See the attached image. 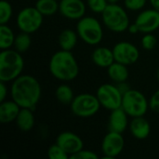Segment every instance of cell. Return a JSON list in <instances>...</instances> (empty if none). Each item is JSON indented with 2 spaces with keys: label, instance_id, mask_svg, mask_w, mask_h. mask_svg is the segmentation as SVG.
Returning a JSON list of instances; mask_svg holds the SVG:
<instances>
[{
  "label": "cell",
  "instance_id": "cell-1",
  "mask_svg": "<svg viewBox=\"0 0 159 159\" xmlns=\"http://www.w3.org/2000/svg\"><path fill=\"white\" fill-rule=\"evenodd\" d=\"M11 99L20 108L34 110L41 98V86L37 79L29 75H20L12 81Z\"/></svg>",
  "mask_w": 159,
  "mask_h": 159
},
{
  "label": "cell",
  "instance_id": "cell-2",
  "mask_svg": "<svg viewBox=\"0 0 159 159\" xmlns=\"http://www.w3.org/2000/svg\"><path fill=\"white\" fill-rule=\"evenodd\" d=\"M50 74L58 80L72 81L79 73L78 63L71 51L61 49L55 52L48 64Z\"/></svg>",
  "mask_w": 159,
  "mask_h": 159
},
{
  "label": "cell",
  "instance_id": "cell-3",
  "mask_svg": "<svg viewBox=\"0 0 159 159\" xmlns=\"http://www.w3.org/2000/svg\"><path fill=\"white\" fill-rule=\"evenodd\" d=\"M24 61L16 49H4L0 52V81L11 82L19 77L23 70Z\"/></svg>",
  "mask_w": 159,
  "mask_h": 159
},
{
  "label": "cell",
  "instance_id": "cell-4",
  "mask_svg": "<svg viewBox=\"0 0 159 159\" xmlns=\"http://www.w3.org/2000/svg\"><path fill=\"white\" fill-rule=\"evenodd\" d=\"M102 16L104 25L115 33L125 32L130 24L127 11L117 4H109Z\"/></svg>",
  "mask_w": 159,
  "mask_h": 159
},
{
  "label": "cell",
  "instance_id": "cell-5",
  "mask_svg": "<svg viewBox=\"0 0 159 159\" xmlns=\"http://www.w3.org/2000/svg\"><path fill=\"white\" fill-rule=\"evenodd\" d=\"M78 36L88 45L95 46L101 43L103 37V31L100 21L94 17H83L76 24Z\"/></svg>",
  "mask_w": 159,
  "mask_h": 159
},
{
  "label": "cell",
  "instance_id": "cell-6",
  "mask_svg": "<svg viewBox=\"0 0 159 159\" xmlns=\"http://www.w3.org/2000/svg\"><path fill=\"white\" fill-rule=\"evenodd\" d=\"M121 107L129 116H143L149 108V102L141 91L130 89L123 94Z\"/></svg>",
  "mask_w": 159,
  "mask_h": 159
},
{
  "label": "cell",
  "instance_id": "cell-7",
  "mask_svg": "<svg viewBox=\"0 0 159 159\" xmlns=\"http://www.w3.org/2000/svg\"><path fill=\"white\" fill-rule=\"evenodd\" d=\"M70 105L72 113L82 118L93 116L102 106L97 96L89 93H82L75 96Z\"/></svg>",
  "mask_w": 159,
  "mask_h": 159
},
{
  "label": "cell",
  "instance_id": "cell-8",
  "mask_svg": "<svg viewBox=\"0 0 159 159\" xmlns=\"http://www.w3.org/2000/svg\"><path fill=\"white\" fill-rule=\"evenodd\" d=\"M43 23V15L35 7L22 8L17 15V25L20 32L33 34L36 32Z\"/></svg>",
  "mask_w": 159,
  "mask_h": 159
},
{
  "label": "cell",
  "instance_id": "cell-9",
  "mask_svg": "<svg viewBox=\"0 0 159 159\" xmlns=\"http://www.w3.org/2000/svg\"><path fill=\"white\" fill-rule=\"evenodd\" d=\"M96 96L101 105L107 110L112 111L121 107L123 94L116 85L109 83L101 85L97 89Z\"/></svg>",
  "mask_w": 159,
  "mask_h": 159
},
{
  "label": "cell",
  "instance_id": "cell-10",
  "mask_svg": "<svg viewBox=\"0 0 159 159\" xmlns=\"http://www.w3.org/2000/svg\"><path fill=\"white\" fill-rule=\"evenodd\" d=\"M115 61L120 62L127 66L135 63L140 57V52L137 47L129 42H118L113 48Z\"/></svg>",
  "mask_w": 159,
  "mask_h": 159
},
{
  "label": "cell",
  "instance_id": "cell-11",
  "mask_svg": "<svg viewBox=\"0 0 159 159\" xmlns=\"http://www.w3.org/2000/svg\"><path fill=\"white\" fill-rule=\"evenodd\" d=\"M125 145V141L122 133L109 131L103 138L102 143V151L104 155L103 158L113 159L118 157Z\"/></svg>",
  "mask_w": 159,
  "mask_h": 159
},
{
  "label": "cell",
  "instance_id": "cell-12",
  "mask_svg": "<svg viewBox=\"0 0 159 159\" xmlns=\"http://www.w3.org/2000/svg\"><path fill=\"white\" fill-rule=\"evenodd\" d=\"M135 23L140 32L144 34L153 33L159 28V11L155 8L142 11L136 18Z\"/></svg>",
  "mask_w": 159,
  "mask_h": 159
},
{
  "label": "cell",
  "instance_id": "cell-13",
  "mask_svg": "<svg viewBox=\"0 0 159 159\" xmlns=\"http://www.w3.org/2000/svg\"><path fill=\"white\" fill-rule=\"evenodd\" d=\"M56 143L60 145L67 155H69V158L72 155L82 150L84 147L82 139L78 135L70 131H63L60 133L56 139Z\"/></svg>",
  "mask_w": 159,
  "mask_h": 159
},
{
  "label": "cell",
  "instance_id": "cell-14",
  "mask_svg": "<svg viewBox=\"0 0 159 159\" xmlns=\"http://www.w3.org/2000/svg\"><path fill=\"white\" fill-rule=\"evenodd\" d=\"M59 11L69 20H80L85 16L86 5L82 0H61Z\"/></svg>",
  "mask_w": 159,
  "mask_h": 159
},
{
  "label": "cell",
  "instance_id": "cell-15",
  "mask_svg": "<svg viewBox=\"0 0 159 159\" xmlns=\"http://www.w3.org/2000/svg\"><path fill=\"white\" fill-rule=\"evenodd\" d=\"M128 116V114L122 107L112 110L109 116V130L123 133L129 126Z\"/></svg>",
  "mask_w": 159,
  "mask_h": 159
},
{
  "label": "cell",
  "instance_id": "cell-16",
  "mask_svg": "<svg viewBox=\"0 0 159 159\" xmlns=\"http://www.w3.org/2000/svg\"><path fill=\"white\" fill-rule=\"evenodd\" d=\"M129 130L134 138L144 140L151 132V126L143 116L132 117V120L129 123Z\"/></svg>",
  "mask_w": 159,
  "mask_h": 159
},
{
  "label": "cell",
  "instance_id": "cell-17",
  "mask_svg": "<svg viewBox=\"0 0 159 159\" xmlns=\"http://www.w3.org/2000/svg\"><path fill=\"white\" fill-rule=\"evenodd\" d=\"M20 111V105L13 100L2 102L0 103V122L2 124H9L16 121Z\"/></svg>",
  "mask_w": 159,
  "mask_h": 159
},
{
  "label": "cell",
  "instance_id": "cell-18",
  "mask_svg": "<svg viewBox=\"0 0 159 159\" xmlns=\"http://www.w3.org/2000/svg\"><path fill=\"white\" fill-rule=\"evenodd\" d=\"M91 58L94 64L101 68H108L113 62H115L113 49H110L106 47L95 48L92 52Z\"/></svg>",
  "mask_w": 159,
  "mask_h": 159
},
{
  "label": "cell",
  "instance_id": "cell-19",
  "mask_svg": "<svg viewBox=\"0 0 159 159\" xmlns=\"http://www.w3.org/2000/svg\"><path fill=\"white\" fill-rule=\"evenodd\" d=\"M16 124L20 130L23 132L30 131L34 125L33 110L29 108H20V111L16 118Z\"/></svg>",
  "mask_w": 159,
  "mask_h": 159
},
{
  "label": "cell",
  "instance_id": "cell-20",
  "mask_svg": "<svg viewBox=\"0 0 159 159\" xmlns=\"http://www.w3.org/2000/svg\"><path fill=\"white\" fill-rule=\"evenodd\" d=\"M107 74L111 80L116 83H121L127 81L129 78L128 66L120 62L115 61L107 68Z\"/></svg>",
  "mask_w": 159,
  "mask_h": 159
},
{
  "label": "cell",
  "instance_id": "cell-21",
  "mask_svg": "<svg viewBox=\"0 0 159 159\" xmlns=\"http://www.w3.org/2000/svg\"><path fill=\"white\" fill-rule=\"evenodd\" d=\"M77 32H75L72 29L63 30L59 35V45L63 50L71 51L77 43Z\"/></svg>",
  "mask_w": 159,
  "mask_h": 159
},
{
  "label": "cell",
  "instance_id": "cell-22",
  "mask_svg": "<svg viewBox=\"0 0 159 159\" xmlns=\"http://www.w3.org/2000/svg\"><path fill=\"white\" fill-rule=\"evenodd\" d=\"M15 34L10 27L6 24L0 25V48L1 50L8 49L14 46Z\"/></svg>",
  "mask_w": 159,
  "mask_h": 159
},
{
  "label": "cell",
  "instance_id": "cell-23",
  "mask_svg": "<svg viewBox=\"0 0 159 159\" xmlns=\"http://www.w3.org/2000/svg\"><path fill=\"white\" fill-rule=\"evenodd\" d=\"M34 7L43 16H51L59 11L60 3L57 0H37Z\"/></svg>",
  "mask_w": 159,
  "mask_h": 159
},
{
  "label": "cell",
  "instance_id": "cell-24",
  "mask_svg": "<svg viewBox=\"0 0 159 159\" xmlns=\"http://www.w3.org/2000/svg\"><path fill=\"white\" fill-rule=\"evenodd\" d=\"M57 100L62 104H71L75 96L73 89L65 84L60 85L55 92Z\"/></svg>",
  "mask_w": 159,
  "mask_h": 159
},
{
  "label": "cell",
  "instance_id": "cell-25",
  "mask_svg": "<svg viewBox=\"0 0 159 159\" xmlns=\"http://www.w3.org/2000/svg\"><path fill=\"white\" fill-rule=\"evenodd\" d=\"M31 43H32V39H31L30 34L21 32L15 37L14 47L17 51H19L20 53H22L29 49Z\"/></svg>",
  "mask_w": 159,
  "mask_h": 159
},
{
  "label": "cell",
  "instance_id": "cell-26",
  "mask_svg": "<svg viewBox=\"0 0 159 159\" xmlns=\"http://www.w3.org/2000/svg\"><path fill=\"white\" fill-rule=\"evenodd\" d=\"M12 17V7L9 2L1 0L0 2V24H7Z\"/></svg>",
  "mask_w": 159,
  "mask_h": 159
},
{
  "label": "cell",
  "instance_id": "cell-27",
  "mask_svg": "<svg viewBox=\"0 0 159 159\" xmlns=\"http://www.w3.org/2000/svg\"><path fill=\"white\" fill-rule=\"evenodd\" d=\"M48 157L49 159H67L69 158V155L65 153V151L57 143L49 146L48 150Z\"/></svg>",
  "mask_w": 159,
  "mask_h": 159
},
{
  "label": "cell",
  "instance_id": "cell-28",
  "mask_svg": "<svg viewBox=\"0 0 159 159\" xmlns=\"http://www.w3.org/2000/svg\"><path fill=\"white\" fill-rule=\"evenodd\" d=\"M88 6L94 13H102L109 5L107 0H87Z\"/></svg>",
  "mask_w": 159,
  "mask_h": 159
},
{
  "label": "cell",
  "instance_id": "cell-29",
  "mask_svg": "<svg viewBox=\"0 0 159 159\" xmlns=\"http://www.w3.org/2000/svg\"><path fill=\"white\" fill-rule=\"evenodd\" d=\"M157 44V37L154 34H152L151 33L145 34L142 38V47H143V48H144L146 50L154 49L156 48Z\"/></svg>",
  "mask_w": 159,
  "mask_h": 159
},
{
  "label": "cell",
  "instance_id": "cell-30",
  "mask_svg": "<svg viewBox=\"0 0 159 159\" xmlns=\"http://www.w3.org/2000/svg\"><path fill=\"white\" fill-rule=\"evenodd\" d=\"M98 157H99L96 153L93 151L85 150L84 148L70 157L71 159H98Z\"/></svg>",
  "mask_w": 159,
  "mask_h": 159
},
{
  "label": "cell",
  "instance_id": "cell-31",
  "mask_svg": "<svg viewBox=\"0 0 159 159\" xmlns=\"http://www.w3.org/2000/svg\"><path fill=\"white\" fill-rule=\"evenodd\" d=\"M146 0H125V7L129 10L136 11L144 7Z\"/></svg>",
  "mask_w": 159,
  "mask_h": 159
},
{
  "label": "cell",
  "instance_id": "cell-32",
  "mask_svg": "<svg viewBox=\"0 0 159 159\" xmlns=\"http://www.w3.org/2000/svg\"><path fill=\"white\" fill-rule=\"evenodd\" d=\"M149 107L152 111L159 114V89L152 95L149 101Z\"/></svg>",
  "mask_w": 159,
  "mask_h": 159
},
{
  "label": "cell",
  "instance_id": "cell-33",
  "mask_svg": "<svg viewBox=\"0 0 159 159\" xmlns=\"http://www.w3.org/2000/svg\"><path fill=\"white\" fill-rule=\"evenodd\" d=\"M7 96V87L6 85V82L0 81V102L6 101Z\"/></svg>",
  "mask_w": 159,
  "mask_h": 159
},
{
  "label": "cell",
  "instance_id": "cell-34",
  "mask_svg": "<svg viewBox=\"0 0 159 159\" xmlns=\"http://www.w3.org/2000/svg\"><path fill=\"white\" fill-rule=\"evenodd\" d=\"M116 86H117V88L119 89V90L121 91L122 94L126 93L128 90L130 89V88H129V85L126 83V81H125V82H121V83H116Z\"/></svg>",
  "mask_w": 159,
  "mask_h": 159
},
{
  "label": "cell",
  "instance_id": "cell-35",
  "mask_svg": "<svg viewBox=\"0 0 159 159\" xmlns=\"http://www.w3.org/2000/svg\"><path fill=\"white\" fill-rule=\"evenodd\" d=\"M128 31H129L131 34H135L140 33V29H139L138 25H137L135 22L129 24V28H128Z\"/></svg>",
  "mask_w": 159,
  "mask_h": 159
},
{
  "label": "cell",
  "instance_id": "cell-36",
  "mask_svg": "<svg viewBox=\"0 0 159 159\" xmlns=\"http://www.w3.org/2000/svg\"><path fill=\"white\" fill-rule=\"evenodd\" d=\"M150 3L156 10L159 11V0H150Z\"/></svg>",
  "mask_w": 159,
  "mask_h": 159
},
{
  "label": "cell",
  "instance_id": "cell-37",
  "mask_svg": "<svg viewBox=\"0 0 159 159\" xmlns=\"http://www.w3.org/2000/svg\"><path fill=\"white\" fill-rule=\"evenodd\" d=\"M109 4H116L119 0H107Z\"/></svg>",
  "mask_w": 159,
  "mask_h": 159
},
{
  "label": "cell",
  "instance_id": "cell-38",
  "mask_svg": "<svg viewBox=\"0 0 159 159\" xmlns=\"http://www.w3.org/2000/svg\"><path fill=\"white\" fill-rule=\"evenodd\" d=\"M157 79H158V81H159V69L157 70Z\"/></svg>",
  "mask_w": 159,
  "mask_h": 159
}]
</instances>
